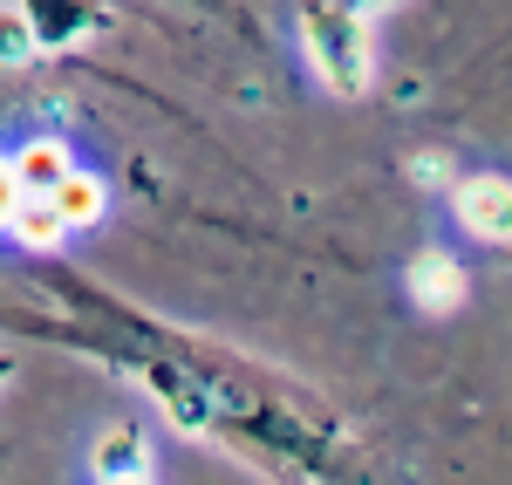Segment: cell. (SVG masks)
<instances>
[{"instance_id": "7c38bea8", "label": "cell", "mask_w": 512, "mask_h": 485, "mask_svg": "<svg viewBox=\"0 0 512 485\" xmlns=\"http://www.w3.org/2000/svg\"><path fill=\"white\" fill-rule=\"evenodd\" d=\"M7 376H14V356H0V383H7Z\"/></svg>"}, {"instance_id": "277c9868", "label": "cell", "mask_w": 512, "mask_h": 485, "mask_svg": "<svg viewBox=\"0 0 512 485\" xmlns=\"http://www.w3.org/2000/svg\"><path fill=\"white\" fill-rule=\"evenodd\" d=\"M96 485H151V451L137 431H110L96 445Z\"/></svg>"}, {"instance_id": "7a4b0ae2", "label": "cell", "mask_w": 512, "mask_h": 485, "mask_svg": "<svg viewBox=\"0 0 512 485\" xmlns=\"http://www.w3.org/2000/svg\"><path fill=\"white\" fill-rule=\"evenodd\" d=\"M451 219H458L472 240L506 246V233H512V185L499 178V171H478V178H465V185L451 192Z\"/></svg>"}, {"instance_id": "30bf717a", "label": "cell", "mask_w": 512, "mask_h": 485, "mask_svg": "<svg viewBox=\"0 0 512 485\" xmlns=\"http://www.w3.org/2000/svg\"><path fill=\"white\" fill-rule=\"evenodd\" d=\"M21 199H28V192H21V178H14V164L0 158V226H14V212H21Z\"/></svg>"}, {"instance_id": "9c48e42d", "label": "cell", "mask_w": 512, "mask_h": 485, "mask_svg": "<svg viewBox=\"0 0 512 485\" xmlns=\"http://www.w3.org/2000/svg\"><path fill=\"white\" fill-rule=\"evenodd\" d=\"M35 55V28H28V7H0V62H21Z\"/></svg>"}, {"instance_id": "ba28073f", "label": "cell", "mask_w": 512, "mask_h": 485, "mask_svg": "<svg viewBox=\"0 0 512 485\" xmlns=\"http://www.w3.org/2000/svg\"><path fill=\"white\" fill-rule=\"evenodd\" d=\"M7 233L28 246V253H55V246L69 240V233H62V219H55L41 199H21V212H14V226H7Z\"/></svg>"}, {"instance_id": "8fae6325", "label": "cell", "mask_w": 512, "mask_h": 485, "mask_svg": "<svg viewBox=\"0 0 512 485\" xmlns=\"http://www.w3.org/2000/svg\"><path fill=\"white\" fill-rule=\"evenodd\" d=\"M410 178H417V185H444L451 171H444V158H410Z\"/></svg>"}, {"instance_id": "52a82bcc", "label": "cell", "mask_w": 512, "mask_h": 485, "mask_svg": "<svg viewBox=\"0 0 512 485\" xmlns=\"http://www.w3.org/2000/svg\"><path fill=\"white\" fill-rule=\"evenodd\" d=\"M28 28H35V48H69L76 35L103 28L96 7H28Z\"/></svg>"}, {"instance_id": "8992f818", "label": "cell", "mask_w": 512, "mask_h": 485, "mask_svg": "<svg viewBox=\"0 0 512 485\" xmlns=\"http://www.w3.org/2000/svg\"><path fill=\"white\" fill-rule=\"evenodd\" d=\"M7 164H14V178H21V192H28V199H48V192H55V185H62L69 171H76V164H69V151H62L55 137L28 144L21 158H7Z\"/></svg>"}, {"instance_id": "3957f363", "label": "cell", "mask_w": 512, "mask_h": 485, "mask_svg": "<svg viewBox=\"0 0 512 485\" xmlns=\"http://www.w3.org/2000/svg\"><path fill=\"white\" fill-rule=\"evenodd\" d=\"M403 287H410V301H417L424 315H458V308H465V294H472L465 267H458L451 253H417V260H410V274H403Z\"/></svg>"}, {"instance_id": "6da1fadb", "label": "cell", "mask_w": 512, "mask_h": 485, "mask_svg": "<svg viewBox=\"0 0 512 485\" xmlns=\"http://www.w3.org/2000/svg\"><path fill=\"white\" fill-rule=\"evenodd\" d=\"M369 35H376V7H308L301 14V48L335 96L369 89Z\"/></svg>"}, {"instance_id": "5b68a950", "label": "cell", "mask_w": 512, "mask_h": 485, "mask_svg": "<svg viewBox=\"0 0 512 485\" xmlns=\"http://www.w3.org/2000/svg\"><path fill=\"white\" fill-rule=\"evenodd\" d=\"M48 212L62 219V233H76V226H96L103 219V178H89V171H69L55 192H48Z\"/></svg>"}]
</instances>
